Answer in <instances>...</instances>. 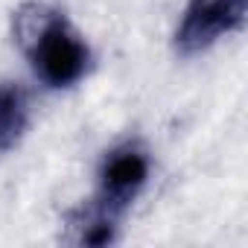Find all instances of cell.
<instances>
[{
	"label": "cell",
	"mask_w": 248,
	"mask_h": 248,
	"mask_svg": "<svg viewBox=\"0 0 248 248\" xmlns=\"http://www.w3.org/2000/svg\"><path fill=\"white\" fill-rule=\"evenodd\" d=\"M15 38L47 88H70L91 67V50L70 21L47 3H24L12 21Z\"/></svg>",
	"instance_id": "1"
},
{
	"label": "cell",
	"mask_w": 248,
	"mask_h": 248,
	"mask_svg": "<svg viewBox=\"0 0 248 248\" xmlns=\"http://www.w3.org/2000/svg\"><path fill=\"white\" fill-rule=\"evenodd\" d=\"M149 170V152L138 140H126L108 149L96 172V204L120 219L146 187Z\"/></svg>",
	"instance_id": "2"
},
{
	"label": "cell",
	"mask_w": 248,
	"mask_h": 248,
	"mask_svg": "<svg viewBox=\"0 0 248 248\" xmlns=\"http://www.w3.org/2000/svg\"><path fill=\"white\" fill-rule=\"evenodd\" d=\"M248 0H190L175 30V50L196 56L245 24Z\"/></svg>",
	"instance_id": "3"
},
{
	"label": "cell",
	"mask_w": 248,
	"mask_h": 248,
	"mask_svg": "<svg viewBox=\"0 0 248 248\" xmlns=\"http://www.w3.org/2000/svg\"><path fill=\"white\" fill-rule=\"evenodd\" d=\"M30 126V96L18 82H0V155L15 149Z\"/></svg>",
	"instance_id": "4"
},
{
	"label": "cell",
	"mask_w": 248,
	"mask_h": 248,
	"mask_svg": "<svg viewBox=\"0 0 248 248\" xmlns=\"http://www.w3.org/2000/svg\"><path fill=\"white\" fill-rule=\"evenodd\" d=\"M70 225L76 228V242L79 245H93V248H99V245H111L114 239H117V216H111L108 210H102L96 202L91 204V207H85V210H79L73 219H70Z\"/></svg>",
	"instance_id": "5"
}]
</instances>
